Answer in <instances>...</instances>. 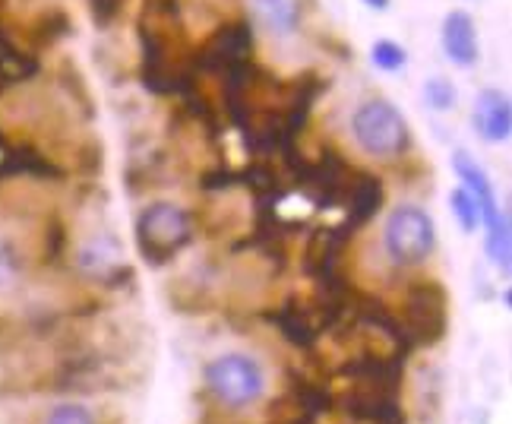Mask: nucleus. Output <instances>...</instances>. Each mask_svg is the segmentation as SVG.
I'll use <instances>...</instances> for the list:
<instances>
[{
	"instance_id": "f257e3e1",
	"label": "nucleus",
	"mask_w": 512,
	"mask_h": 424,
	"mask_svg": "<svg viewBox=\"0 0 512 424\" xmlns=\"http://www.w3.org/2000/svg\"><path fill=\"white\" fill-rule=\"evenodd\" d=\"M193 216L177 203H152L136 219V247L149 266H165L193 241Z\"/></svg>"
},
{
	"instance_id": "4be33fe9",
	"label": "nucleus",
	"mask_w": 512,
	"mask_h": 424,
	"mask_svg": "<svg viewBox=\"0 0 512 424\" xmlns=\"http://www.w3.org/2000/svg\"><path fill=\"white\" fill-rule=\"evenodd\" d=\"M42 424H98L95 415L86 406H76V402H64V406H54Z\"/></svg>"
},
{
	"instance_id": "412c9836",
	"label": "nucleus",
	"mask_w": 512,
	"mask_h": 424,
	"mask_svg": "<svg viewBox=\"0 0 512 424\" xmlns=\"http://www.w3.org/2000/svg\"><path fill=\"white\" fill-rule=\"evenodd\" d=\"M456 99H459V92H456V86L446 80V76H430V80L424 83V102H427V108H433V111H452V108H456Z\"/></svg>"
},
{
	"instance_id": "f8f14e48",
	"label": "nucleus",
	"mask_w": 512,
	"mask_h": 424,
	"mask_svg": "<svg viewBox=\"0 0 512 424\" xmlns=\"http://www.w3.org/2000/svg\"><path fill=\"white\" fill-rule=\"evenodd\" d=\"M263 320L272 323L275 330H279L294 349H304V352H317V342H320V326L307 314V307L301 304V298H288L282 301L279 307H269L263 311Z\"/></svg>"
},
{
	"instance_id": "423d86ee",
	"label": "nucleus",
	"mask_w": 512,
	"mask_h": 424,
	"mask_svg": "<svg viewBox=\"0 0 512 424\" xmlns=\"http://www.w3.org/2000/svg\"><path fill=\"white\" fill-rule=\"evenodd\" d=\"M253 61V23L244 16L222 19L215 32L206 38L200 48H193L190 67L196 76H225Z\"/></svg>"
},
{
	"instance_id": "f3484780",
	"label": "nucleus",
	"mask_w": 512,
	"mask_h": 424,
	"mask_svg": "<svg viewBox=\"0 0 512 424\" xmlns=\"http://www.w3.org/2000/svg\"><path fill=\"white\" fill-rule=\"evenodd\" d=\"M250 10L272 35H291L301 26V0H250Z\"/></svg>"
},
{
	"instance_id": "6ab92c4d",
	"label": "nucleus",
	"mask_w": 512,
	"mask_h": 424,
	"mask_svg": "<svg viewBox=\"0 0 512 424\" xmlns=\"http://www.w3.org/2000/svg\"><path fill=\"white\" fill-rule=\"evenodd\" d=\"M370 64L380 67L383 73H399L408 64V54L399 42L380 38V42H373V48H370Z\"/></svg>"
},
{
	"instance_id": "1a4fd4ad",
	"label": "nucleus",
	"mask_w": 512,
	"mask_h": 424,
	"mask_svg": "<svg viewBox=\"0 0 512 424\" xmlns=\"http://www.w3.org/2000/svg\"><path fill=\"white\" fill-rule=\"evenodd\" d=\"M348 244H351V235L345 231V225L313 228L304 244V254H301V273L313 282L339 273V260Z\"/></svg>"
},
{
	"instance_id": "9d476101",
	"label": "nucleus",
	"mask_w": 512,
	"mask_h": 424,
	"mask_svg": "<svg viewBox=\"0 0 512 424\" xmlns=\"http://www.w3.org/2000/svg\"><path fill=\"white\" fill-rule=\"evenodd\" d=\"M336 409H342L354 424H408L399 393L351 387L336 399Z\"/></svg>"
},
{
	"instance_id": "20e7f679",
	"label": "nucleus",
	"mask_w": 512,
	"mask_h": 424,
	"mask_svg": "<svg viewBox=\"0 0 512 424\" xmlns=\"http://www.w3.org/2000/svg\"><path fill=\"white\" fill-rule=\"evenodd\" d=\"M351 133H354V140H358V146L373 159L405 156L411 146V130H408L405 114L386 99H370L354 111Z\"/></svg>"
},
{
	"instance_id": "9b49d317",
	"label": "nucleus",
	"mask_w": 512,
	"mask_h": 424,
	"mask_svg": "<svg viewBox=\"0 0 512 424\" xmlns=\"http://www.w3.org/2000/svg\"><path fill=\"white\" fill-rule=\"evenodd\" d=\"M121 241L108 231L102 235L89 238L80 254H76V266H80V273L89 276V279H98V282H108V285H117V276H133V269L121 263Z\"/></svg>"
},
{
	"instance_id": "2eb2a0df",
	"label": "nucleus",
	"mask_w": 512,
	"mask_h": 424,
	"mask_svg": "<svg viewBox=\"0 0 512 424\" xmlns=\"http://www.w3.org/2000/svg\"><path fill=\"white\" fill-rule=\"evenodd\" d=\"M475 127L487 143H506L512 133V108L500 89H484L475 102Z\"/></svg>"
},
{
	"instance_id": "b1692460",
	"label": "nucleus",
	"mask_w": 512,
	"mask_h": 424,
	"mask_svg": "<svg viewBox=\"0 0 512 424\" xmlns=\"http://www.w3.org/2000/svg\"><path fill=\"white\" fill-rule=\"evenodd\" d=\"M64 250H67V228L61 219H51L45 228V260L57 263L64 257Z\"/></svg>"
},
{
	"instance_id": "0eeeda50",
	"label": "nucleus",
	"mask_w": 512,
	"mask_h": 424,
	"mask_svg": "<svg viewBox=\"0 0 512 424\" xmlns=\"http://www.w3.org/2000/svg\"><path fill=\"white\" fill-rule=\"evenodd\" d=\"M386 254L396 266H418L424 263L433 247H437V225L421 206H399L392 209L386 222Z\"/></svg>"
},
{
	"instance_id": "ddd939ff",
	"label": "nucleus",
	"mask_w": 512,
	"mask_h": 424,
	"mask_svg": "<svg viewBox=\"0 0 512 424\" xmlns=\"http://www.w3.org/2000/svg\"><path fill=\"white\" fill-rule=\"evenodd\" d=\"M386 203V190H383V181L377 175H370V171H358L351 181V190H348V200H345V231L354 238L364 225H370L377 219V212L383 209Z\"/></svg>"
},
{
	"instance_id": "393cba45",
	"label": "nucleus",
	"mask_w": 512,
	"mask_h": 424,
	"mask_svg": "<svg viewBox=\"0 0 512 424\" xmlns=\"http://www.w3.org/2000/svg\"><path fill=\"white\" fill-rule=\"evenodd\" d=\"M389 4H392V0H364V7H370V10H389Z\"/></svg>"
},
{
	"instance_id": "aec40b11",
	"label": "nucleus",
	"mask_w": 512,
	"mask_h": 424,
	"mask_svg": "<svg viewBox=\"0 0 512 424\" xmlns=\"http://www.w3.org/2000/svg\"><path fill=\"white\" fill-rule=\"evenodd\" d=\"M449 206H452V212H456L462 231H468V235L481 225V206H478V200L471 197L465 187L452 190V194H449Z\"/></svg>"
},
{
	"instance_id": "a211bd4d",
	"label": "nucleus",
	"mask_w": 512,
	"mask_h": 424,
	"mask_svg": "<svg viewBox=\"0 0 512 424\" xmlns=\"http://www.w3.org/2000/svg\"><path fill=\"white\" fill-rule=\"evenodd\" d=\"M70 29H73V19H70L61 7L45 10V13L38 16L35 23L29 26V48H32V54L45 51V48H54Z\"/></svg>"
},
{
	"instance_id": "7ed1b4c3",
	"label": "nucleus",
	"mask_w": 512,
	"mask_h": 424,
	"mask_svg": "<svg viewBox=\"0 0 512 424\" xmlns=\"http://www.w3.org/2000/svg\"><path fill=\"white\" fill-rule=\"evenodd\" d=\"M452 168L462 178V187L481 206V222L487 225V254L503 276H509L512 269V235H509V219L500 212L497 194L490 187V178L484 175V168L468 156V152H456L452 156Z\"/></svg>"
},
{
	"instance_id": "a878e982",
	"label": "nucleus",
	"mask_w": 512,
	"mask_h": 424,
	"mask_svg": "<svg viewBox=\"0 0 512 424\" xmlns=\"http://www.w3.org/2000/svg\"><path fill=\"white\" fill-rule=\"evenodd\" d=\"M4 146H7V137H4V133H0V152H4Z\"/></svg>"
},
{
	"instance_id": "6e6552de",
	"label": "nucleus",
	"mask_w": 512,
	"mask_h": 424,
	"mask_svg": "<svg viewBox=\"0 0 512 424\" xmlns=\"http://www.w3.org/2000/svg\"><path fill=\"white\" fill-rule=\"evenodd\" d=\"M405 355L399 352H377V349H361L358 355H351L342 368L339 377H348L351 387L364 390H383V393H402L405 380Z\"/></svg>"
},
{
	"instance_id": "f03ea898",
	"label": "nucleus",
	"mask_w": 512,
	"mask_h": 424,
	"mask_svg": "<svg viewBox=\"0 0 512 424\" xmlns=\"http://www.w3.org/2000/svg\"><path fill=\"white\" fill-rule=\"evenodd\" d=\"M402 330L415 349H433L449 330V295L437 279H411L402 292Z\"/></svg>"
},
{
	"instance_id": "39448f33",
	"label": "nucleus",
	"mask_w": 512,
	"mask_h": 424,
	"mask_svg": "<svg viewBox=\"0 0 512 424\" xmlns=\"http://www.w3.org/2000/svg\"><path fill=\"white\" fill-rule=\"evenodd\" d=\"M203 377H206L209 393L219 399L225 409H250L266 396L263 364L250 355H241V352H231V355L209 361Z\"/></svg>"
},
{
	"instance_id": "5701e85b",
	"label": "nucleus",
	"mask_w": 512,
	"mask_h": 424,
	"mask_svg": "<svg viewBox=\"0 0 512 424\" xmlns=\"http://www.w3.org/2000/svg\"><path fill=\"white\" fill-rule=\"evenodd\" d=\"M124 7H127V0H89V13L98 29H111L117 19H121Z\"/></svg>"
},
{
	"instance_id": "dca6fc26",
	"label": "nucleus",
	"mask_w": 512,
	"mask_h": 424,
	"mask_svg": "<svg viewBox=\"0 0 512 424\" xmlns=\"http://www.w3.org/2000/svg\"><path fill=\"white\" fill-rule=\"evenodd\" d=\"M288 387H291V402L298 406L307 418L320 421L323 415L336 412V396H332V390L326 387V383L320 380H307L304 374H288Z\"/></svg>"
},
{
	"instance_id": "4468645a",
	"label": "nucleus",
	"mask_w": 512,
	"mask_h": 424,
	"mask_svg": "<svg viewBox=\"0 0 512 424\" xmlns=\"http://www.w3.org/2000/svg\"><path fill=\"white\" fill-rule=\"evenodd\" d=\"M440 38H443V51L446 57L456 67H475L478 64V32H475V19H471L465 10H452L446 19H443V29H440Z\"/></svg>"
}]
</instances>
